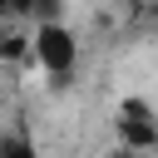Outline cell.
<instances>
[{"mask_svg": "<svg viewBox=\"0 0 158 158\" xmlns=\"http://www.w3.org/2000/svg\"><path fill=\"white\" fill-rule=\"evenodd\" d=\"M79 35L59 20V15H49V20H40L35 25V35H30V59L49 74V79H69L74 69H79Z\"/></svg>", "mask_w": 158, "mask_h": 158, "instance_id": "obj_1", "label": "cell"}, {"mask_svg": "<svg viewBox=\"0 0 158 158\" xmlns=\"http://www.w3.org/2000/svg\"><path fill=\"white\" fill-rule=\"evenodd\" d=\"M114 133H118V143H123L128 153H158V114H153V104L138 99V94L118 99V109H114Z\"/></svg>", "mask_w": 158, "mask_h": 158, "instance_id": "obj_2", "label": "cell"}, {"mask_svg": "<svg viewBox=\"0 0 158 158\" xmlns=\"http://www.w3.org/2000/svg\"><path fill=\"white\" fill-rule=\"evenodd\" d=\"M0 158H40V153L25 128H10V133H0Z\"/></svg>", "mask_w": 158, "mask_h": 158, "instance_id": "obj_3", "label": "cell"}, {"mask_svg": "<svg viewBox=\"0 0 158 158\" xmlns=\"http://www.w3.org/2000/svg\"><path fill=\"white\" fill-rule=\"evenodd\" d=\"M123 5H133V10H148V5H158V0H123Z\"/></svg>", "mask_w": 158, "mask_h": 158, "instance_id": "obj_4", "label": "cell"}]
</instances>
